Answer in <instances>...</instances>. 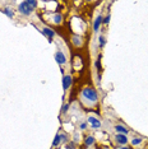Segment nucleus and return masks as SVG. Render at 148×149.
I'll return each mask as SVG.
<instances>
[{
    "instance_id": "nucleus-1",
    "label": "nucleus",
    "mask_w": 148,
    "mask_h": 149,
    "mask_svg": "<svg viewBox=\"0 0 148 149\" xmlns=\"http://www.w3.org/2000/svg\"><path fill=\"white\" fill-rule=\"evenodd\" d=\"M37 4H38V3L35 1V0H26V1H22L21 4L18 5V12L23 15H29V14H32V12L37 8Z\"/></svg>"
},
{
    "instance_id": "nucleus-4",
    "label": "nucleus",
    "mask_w": 148,
    "mask_h": 149,
    "mask_svg": "<svg viewBox=\"0 0 148 149\" xmlns=\"http://www.w3.org/2000/svg\"><path fill=\"white\" fill-rule=\"evenodd\" d=\"M73 83V78L72 75H64L63 77V89L64 91H68L70 86H72Z\"/></svg>"
},
{
    "instance_id": "nucleus-16",
    "label": "nucleus",
    "mask_w": 148,
    "mask_h": 149,
    "mask_svg": "<svg viewBox=\"0 0 148 149\" xmlns=\"http://www.w3.org/2000/svg\"><path fill=\"white\" fill-rule=\"evenodd\" d=\"M142 138H133V140H132V144L135 147V145H139L140 143H142Z\"/></svg>"
},
{
    "instance_id": "nucleus-6",
    "label": "nucleus",
    "mask_w": 148,
    "mask_h": 149,
    "mask_svg": "<svg viewBox=\"0 0 148 149\" xmlns=\"http://www.w3.org/2000/svg\"><path fill=\"white\" fill-rule=\"evenodd\" d=\"M88 124L93 129H100L101 127V121L97 117H95V116H89L88 117Z\"/></svg>"
},
{
    "instance_id": "nucleus-11",
    "label": "nucleus",
    "mask_w": 148,
    "mask_h": 149,
    "mask_svg": "<svg viewBox=\"0 0 148 149\" xmlns=\"http://www.w3.org/2000/svg\"><path fill=\"white\" fill-rule=\"evenodd\" d=\"M101 55H98V57L96 59V61H95V68L97 69V72H98V77H101L100 74H101V72H102V68H101Z\"/></svg>"
},
{
    "instance_id": "nucleus-22",
    "label": "nucleus",
    "mask_w": 148,
    "mask_h": 149,
    "mask_svg": "<svg viewBox=\"0 0 148 149\" xmlns=\"http://www.w3.org/2000/svg\"><path fill=\"white\" fill-rule=\"evenodd\" d=\"M120 149H132V148H129V147H126V145H124V147H121Z\"/></svg>"
},
{
    "instance_id": "nucleus-19",
    "label": "nucleus",
    "mask_w": 148,
    "mask_h": 149,
    "mask_svg": "<svg viewBox=\"0 0 148 149\" xmlns=\"http://www.w3.org/2000/svg\"><path fill=\"white\" fill-rule=\"evenodd\" d=\"M73 43L75 46H80V45H82V41H79V38H77V37H75V40L73 38Z\"/></svg>"
},
{
    "instance_id": "nucleus-9",
    "label": "nucleus",
    "mask_w": 148,
    "mask_h": 149,
    "mask_svg": "<svg viewBox=\"0 0 148 149\" xmlns=\"http://www.w3.org/2000/svg\"><path fill=\"white\" fill-rule=\"evenodd\" d=\"M115 131H117V134H123V135H126L129 133L128 127L123 126V125H115Z\"/></svg>"
},
{
    "instance_id": "nucleus-8",
    "label": "nucleus",
    "mask_w": 148,
    "mask_h": 149,
    "mask_svg": "<svg viewBox=\"0 0 148 149\" xmlns=\"http://www.w3.org/2000/svg\"><path fill=\"white\" fill-rule=\"evenodd\" d=\"M102 17H101V15H98V17H97V18L95 19V22H93V31H95V32H98L100 31V26L101 24H102Z\"/></svg>"
},
{
    "instance_id": "nucleus-20",
    "label": "nucleus",
    "mask_w": 148,
    "mask_h": 149,
    "mask_svg": "<svg viewBox=\"0 0 148 149\" xmlns=\"http://www.w3.org/2000/svg\"><path fill=\"white\" fill-rule=\"evenodd\" d=\"M109 22H110V15H106L105 18L102 19V23L103 24H109Z\"/></svg>"
},
{
    "instance_id": "nucleus-10",
    "label": "nucleus",
    "mask_w": 148,
    "mask_h": 149,
    "mask_svg": "<svg viewBox=\"0 0 148 149\" xmlns=\"http://www.w3.org/2000/svg\"><path fill=\"white\" fill-rule=\"evenodd\" d=\"M1 12L4 13L5 15H8V18H10V19L14 17V10H13L12 8H9V6H6V8H3Z\"/></svg>"
},
{
    "instance_id": "nucleus-2",
    "label": "nucleus",
    "mask_w": 148,
    "mask_h": 149,
    "mask_svg": "<svg viewBox=\"0 0 148 149\" xmlns=\"http://www.w3.org/2000/svg\"><path fill=\"white\" fill-rule=\"evenodd\" d=\"M82 96L84 97L86 100H88L93 103H96L97 101H98V93H97V91L93 89V88H84V89L82 91Z\"/></svg>"
},
{
    "instance_id": "nucleus-17",
    "label": "nucleus",
    "mask_w": 148,
    "mask_h": 149,
    "mask_svg": "<svg viewBox=\"0 0 148 149\" xmlns=\"http://www.w3.org/2000/svg\"><path fill=\"white\" fill-rule=\"evenodd\" d=\"M68 110H69V103L63 104V107H61V112H63V113H66V112H68Z\"/></svg>"
},
{
    "instance_id": "nucleus-7",
    "label": "nucleus",
    "mask_w": 148,
    "mask_h": 149,
    "mask_svg": "<svg viewBox=\"0 0 148 149\" xmlns=\"http://www.w3.org/2000/svg\"><path fill=\"white\" fill-rule=\"evenodd\" d=\"M115 140H116L119 144H121L123 147H124V145H126L128 141H129V140H128V136H126V135H123V134H116V135H115Z\"/></svg>"
},
{
    "instance_id": "nucleus-15",
    "label": "nucleus",
    "mask_w": 148,
    "mask_h": 149,
    "mask_svg": "<svg viewBox=\"0 0 148 149\" xmlns=\"http://www.w3.org/2000/svg\"><path fill=\"white\" fill-rule=\"evenodd\" d=\"M98 43H100V49H102V47L106 45V38H105V36H100Z\"/></svg>"
},
{
    "instance_id": "nucleus-5",
    "label": "nucleus",
    "mask_w": 148,
    "mask_h": 149,
    "mask_svg": "<svg viewBox=\"0 0 148 149\" xmlns=\"http://www.w3.org/2000/svg\"><path fill=\"white\" fill-rule=\"evenodd\" d=\"M41 32H42L43 36L47 37L50 42H51V40L54 38V36H55V31H54V29H51V28H49V27H43Z\"/></svg>"
},
{
    "instance_id": "nucleus-13",
    "label": "nucleus",
    "mask_w": 148,
    "mask_h": 149,
    "mask_svg": "<svg viewBox=\"0 0 148 149\" xmlns=\"http://www.w3.org/2000/svg\"><path fill=\"white\" fill-rule=\"evenodd\" d=\"M61 21H63V15L61 14H55L52 17V22L55 23V24H60Z\"/></svg>"
},
{
    "instance_id": "nucleus-12",
    "label": "nucleus",
    "mask_w": 148,
    "mask_h": 149,
    "mask_svg": "<svg viewBox=\"0 0 148 149\" xmlns=\"http://www.w3.org/2000/svg\"><path fill=\"white\" fill-rule=\"evenodd\" d=\"M95 136H92V135H91V136H87L86 139H84V145L86 147H91V145L92 144H95Z\"/></svg>"
},
{
    "instance_id": "nucleus-3",
    "label": "nucleus",
    "mask_w": 148,
    "mask_h": 149,
    "mask_svg": "<svg viewBox=\"0 0 148 149\" xmlns=\"http://www.w3.org/2000/svg\"><path fill=\"white\" fill-rule=\"evenodd\" d=\"M55 60H56V63H58L59 65H64V64L66 63V56L64 55L63 51L58 50V51L55 52Z\"/></svg>"
},
{
    "instance_id": "nucleus-14",
    "label": "nucleus",
    "mask_w": 148,
    "mask_h": 149,
    "mask_svg": "<svg viewBox=\"0 0 148 149\" xmlns=\"http://www.w3.org/2000/svg\"><path fill=\"white\" fill-rule=\"evenodd\" d=\"M60 143H61V138H60V133H58L55 139H54V141H52V147H58Z\"/></svg>"
},
{
    "instance_id": "nucleus-21",
    "label": "nucleus",
    "mask_w": 148,
    "mask_h": 149,
    "mask_svg": "<svg viewBox=\"0 0 148 149\" xmlns=\"http://www.w3.org/2000/svg\"><path fill=\"white\" fill-rule=\"evenodd\" d=\"M79 129H80V130H86V129H87V123H86V121H84V123H80Z\"/></svg>"
},
{
    "instance_id": "nucleus-18",
    "label": "nucleus",
    "mask_w": 148,
    "mask_h": 149,
    "mask_svg": "<svg viewBox=\"0 0 148 149\" xmlns=\"http://www.w3.org/2000/svg\"><path fill=\"white\" fill-rule=\"evenodd\" d=\"M60 138H61V143H66L68 141V136L65 134H60Z\"/></svg>"
}]
</instances>
